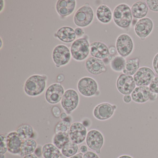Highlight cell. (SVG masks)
<instances>
[{
    "label": "cell",
    "instance_id": "obj_15",
    "mask_svg": "<svg viewBox=\"0 0 158 158\" xmlns=\"http://www.w3.org/2000/svg\"><path fill=\"white\" fill-rule=\"evenodd\" d=\"M86 127L82 123L75 122L71 124L69 134L70 140L77 144L83 143L87 135Z\"/></svg>",
    "mask_w": 158,
    "mask_h": 158
},
{
    "label": "cell",
    "instance_id": "obj_36",
    "mask_svg": "<svg viewBox=\"0 0 158 158\" xmlns=\"http://www.w3.org/2000/svg\"><path fill=\"white\" fill-rule=\"evenodd\" d=\"M152 68L155 73L158 75V52L154 56L152 60Z\"/></svg>",
    "mask_w": 158,
    "mask_h": 158
},
{
    "label": "cell",
    "instance_id": "obj_10",
    "mask_svg": "<svg viewBox=\"0 0 158 158\" xmlns=\"http://www.w3.org/2000/svg\"><path fill=\"white\" fill-rule=\"evenodd\" d=\"M87 146L98 154L104 144V139L102 134L98 130L92 129L88 132L85 139Z\"/></svg>",
    "mask_w": 158,
    "mask_h": 158
},
{
    "label": "cell",
    "instance_id": "obj_26",
    "mask_svg": "<svg viewBox=\"0 0 158 158\" xmlns=\"http://www.w3.org/2000/svg\"><path fill=\"white\" fill-rule=\"evenodd\" d=\"M139 68V58L130 59L126 61L123 73L124 74L133 76Z\"/></svg>",
    "mask_w": 158,
    "mask_h": 158
},
{
    "label": "cell",
    "instance_id": "obj_14",
    "mask_svg": "<svg viewBox=\"0 0 158 158\" xmlns=\"http://www.w3.org/2000/svg\"><path fill=\"white\" fill-rule=\"evenodd\" d=\"M117 109V106L108 102H102L96 106L93 114L94 117L100 121H105L110 118Z\"/></svg>",
    "mask_w": 158,
    "mask_h": 158
},
{
    "label": "cell",
    "instance_id": "obj_4",
    "mask_svg": "<svg viewBox=\"0 0 158 158\" xmlns=\"http://www.w3.org/2000/svg\"><path fill=\"white\" fill-rule=\"evenodd\" d=\"M94 10L88 2L79 8L75 13L73 17L74 24L77 27L84 28L89 26L94 19Z\"/></svg>",
    "mask_w": 158,
    "mask_h": 158
},
{
    "label": "cell",
    "instance_id": "obj_38",
    "mask_svg": "<svg viewBox=\"0 0 158 158\" xmlns=\"http://www.w3.org/2000/svg\"><path fill=\"white\" fill-rule=\"evenodd\" d=\"M74 30L77 37L78 38L83 37L85 35V31L83 28L79 27H76Z\"/></svg>",
    "mask_w": 158,
    "mask_h": 158
},
{
    "label": "cell",
    "instance_id": "obj_52",
    "mask_svg": "<svg viewBox=\"0 0 158 158\" xmlns=\"http://www.w3.org/2000/svg\"><path fill=\"white\" fill-rule=\"evenodd\" d=\"M0 158H5V155H4V154H1Z\"/></svg>",
    "mask_w": 158,
    "mask_h": 158
},
{
    "label": "cell",
    "instance_id": "obj_53",
    "mask_svg": "<svg viewBox=\"0 0 158 158\" xmlns=\"http://www.w3.org/2000/svg\"><path fill=\"white\" fill-rule=\"evenodd\" d=\"M60 158H67V157H65V156H64L62 154L61 155L60 157Z\"/></svg>",
    "mask_w": 158,
    "mask_h": 158
},
{
    "label": "cell",
    "instance_id": "obj_40",
    "mask_svg": "<svg viewBox=\"0 0 158 158\" xmlns=\"http://www.w3.org/2000/svg\"><path fill=\"white\" fill-rule=\"evenodd\" d=\"M109 50L110 55H112V56H114L117 52L116 48L114 46H111L109 48Z\"/></svg>",
    "mask_w": 158,
    "mask_h": 158
},
{
    "label": "cell",
    "instance_id": "obj_6",
    "mask_svg": "<svg viewBox=\"0 0 158 158\" xmlns=\"http://www.w3.org/2000/svg\"><path fill=\"white\" fill-rule=\"evenodd\" d=\"M52 57V61L57 68L68 64L72 58L70 49L63 44L57 45L53 48Z\"/></svg>",
    "mask_w": 158,
    "mask_h": 158
},
{
    "label": "cell",
    "instance_id": "obj_22",
    "mask_svg": "<svg viewBox=\"0 0 158 158\" xmlns=\"http://www.w3.org/2000/svg\"><path fill=\"white\" fill-rule=\"evenodd\" d=\"M97 20L103 24L110 23L113 19V13L111 9L104 4L99 5L96 12Z\"/></svg>",
    "mask_w": 158,
    "mask_h": 158
},
{
    "label": "cell",
    "instance_id": "obj_13",
    "mask_svg": "<svg viewBox=\"0 0 158 158\" xmlns=\"http://www.w3.org/2000/svg\"><path fill=\"white\" fill-rule=\"evenodd\" d=\"M116 85L119 92L123 95L131 94L136 86L133 77L124 74L118 77Z\"/></svg>",
    "mask_w": 158,
    "mask_h": 158
},
{
    "label": "cell",
    "instance_id": "obj_50",
    "mask_svg": "<svg viewBox=\"0 0 158 158\" xmlns=\"http://www.w3.org/2000/svg\"><path fill=\"white\" fill-rule=\"evenodd\" d=\"M118 158H133L131 156L127 155H123L122 156H120V157H118Z\"/></svg>",
    "mask_w": 158,
    "mask_h": 158
},
{
    "label": "cell",
    "instance_id": "obj_7",
    "mask_svg": "<svg viewBox=\"0 0 158 158\" xmlns=\"http://www.w3.org/2000/svg\"><path fill=\"white\" fill-rule=\"evenodd\" d=\"M115 48L120 56L127 58L130 56L134 51V41L128 34H121L116 39Z\"/></svg>",
    "mask_w": 158,
    "mask_h": 158
},
{
    "label": "cell",
    "instance_id": "obj_51",
    "mask_svg": "<svg viewBox=\"0 0 158 158\" xmlns=\"http://www.w3.org/2000/svg\"><path fill=\"white\" fill-rule=\"evenodd\" d=\"M3 40H2V37H1V47H0V49L2 50V47H3Z\"/></svg>",
    "mask_w": 158,
    "mask_h": 158
},
{
    "label": "cell",
    "instance_id": "obj_28",
    "mask_svg": "<svg viewBox=\"0 0 158 158\" xmlns=\"http://www.w3.org/2000/svg\"><path fill=\"white\" fill-rule=\"evenodd\" d=\"M16 131L23 141L32 139L34 135V128L32 126L27 124L21 125L17 128Z\"/></svg>",
    "mask_w": 158,
    "mask_h": 158
},
{
    "label": "cell",
    "instance_id": "obj_32",
    "mask_svg": "<svg viewBox=\"0 0 158 158\" xmlns=\"http://www.w3.org/2000/svg\"><path fill=\"white\" fill-rule=\"evenodd\" d=\"M7 135L1 134L0 135L1 142H0V153L4 154L8 150L7 143Z\"/></svg>",
    "mask_w": 158,
    "mask_h": 158
},
{
    "label": "cell",
    "instance_id": "obj_37",
    "mask_svg": "<svg viewBox=\"0 0 158 158\" xmlns=\"http://www.w3.org/2000/svg\"><path fill=\"white\" fill-rule=\"evenodd\" d=\"M83 158H100L97 153L92 151H88L83 155Z\"/></svg>",
    "mask_w": 158,
    "mask_h": 158
},
{
    "label": "cell",
    "instance_id": "obj_21",
    "mask_svg": "<svg viewBox=\"0 0 158 158\" xmlns=\"http://www.w3.org/2000/svg\"><path fill=\"white\" fill-rule=\"evenodd\" d=\"M150 93L149 87H136L131 94L132 100L136 103H145L149 100Z\"/></svg>",
    "mask_w": 158,
    "mask_h": 158
},
{
    "label": "cell",
    "instance_id": "obj_39",
    "mask_svg": "<svg viewBox=\"0 0 158 158\" xmlns=\"http://www.w3.org/2000/svg\"><path fill=\"white\" fill-rule=\"evenodd\" d=\"M34 153L39 158H41L43 156V155H42V146L41 145H38L37 147L36 148Z\"/></svg>",
    "mask_w": 158,
    "mask_h": 158
},
{
    "label": "cell",
    "instance_id": "obj_33",
    "mask_svg": "<svg viewBox=\"0 0 158 158\" xmlns=\"http://www.w3.org/2000/svg\"><path fill=\"white\" fill-rule=\"evenodd\" d=\"M146 2L149 10L155 12H158V0H147Z\"/></svg>",
    "mask_w": 158,
    "mask_h": 158
},
{
    "label": "cell",
    "instance_id": "obj_9",
    "mask_svg": "<svg viewBox=\"0 0 158 158\" xmlns=\"http://www.w3.org/2000/svg\"><path fill=\"white\" fill-rule=\"evenodd\" d=\"M154 23L151 19L145 17L139 19L134 27L135 34L141 40H144L153 31Z\"/></svg>",
    "mask_w": 158,
    "mask_h": 158
},
{
    "label": "cell",
    "instance_id": "obj_42",
    "mask_svg": "<svg viewBox=\"0 0 158 158\" xmlns=\"http://www.w3.org/2000/svg\"><path fill=\"white\" fill-rule=\"evenodd\" d=\"M158 98V95L157 93H153V92L151 91L150 94L149 100L151 101H155Z\"/></svg>",
    "mask_w": 158,
    "mask_h": 158
},
{
    "label": "cell",
    "instance_id": "obj_48",
    "mask_svg": "<svg viewBox=\"0 0 158 158\" xmlns=\"http://www.w3.org/2000/svg\"><path fill=\"white\" fill-rule=\"evenodd\" d=\"M67 113L65 112H62L60 116V118L61 120H64L67 117Z\"/></svg>",
    "mask_w": 158,
    "mask_h": 158
},
{
    "label": "cell",
    "instance_id": "obj_12",
    "mask_svg": "<svg viewBox=\"0 0 158 158\" xmlns=\"http://www.w3.org/2000/svg\"><path fill=\"white\" fill-rule=\"evenodd\" d=\"M155 77L153 70L146 66L139 68L133 76L137 86H148Z\"/></svg>",
    "mask_w": 158,
    "mask_h": 158
},
{
    "label": "cell",
    "instance_id": "obj_43",
    "mask_svg": "<svg viewBox=\"0 0 158 158\" xmlns=\"http://www.w3.org/2000/svg\"><path fill=\"white\" fill-rule=\"evenodd\" d=\"M56 80H57V82L58 83H62L64 82V76L62 74H60L58 75L57 76V78H56Z\"/></svg>",
    "mask_w": 158,
    "mask_h": 158
},
{
    "label": "cell",
    "instance_id": "obj_29",
    "mask_svg": "<svg viewBox=\"0 0 158 158\" xmlns=\"http://www.w3.org/2000/svg\"><path fill=\"white\" fill-rule=\"evenodd\" d=\"M125 58L120 56H114L112 60L110 62L111 69L116 73L123 72L126 63Z\"/></svg>",
    "mask_w": 158,
    "mask_h": 158
},
{
    "label": "cell",
    "instance_id": "obj_45",
    "mask_svg": "<svg viewBox=\"0 0 158 158\" xmlns=\"http://www.w3.org/2000/svg\"><path fill=\"white\" fill-rule=\"evenodd\" d=\"M5 7V1L1 0L0 1V13H2Z\"/></svg>",
    "mask_w": 158,
    "mask_h": 158
},
{
    "label": "cell",
    "instance_id": "obj_1",
    "mask_svg": "<svg viewBox=\"0 0 158 158\" xmlns=\"http://www.w3.org/2000/svg\"><path fill=\"white\" fill-rule=\"evenodd\" d=\"M48 79V76L46 75H32L25 82V93L30 97H37L41 95L47 87Z\"/></svg>",
    "mask_w": 158,
    "mask_h": 158
},
{
    "label": "cell",
    "instance_id": "obj_23",
    "mask_svg": "<svg viewBox=\"0 0 158 158\" xmlns=\"http://www.w3.org/2000/svg\"><path fill=\"white\" fill-rule=\"evenodd\" d=\"M131 10L133 17L139 20L146 17L149 10L147 3L144 1L135 2L132 5Z\"/></svg>",
    "mask_w": 158,
    "mask_h": 158
},
{
    "label": "cell",
    "instance_id": "obj_31",
    "mask_svg": "<svg viewBox=\"0 0 158 158\" xmlns=\"http://www.w3.org/2000/svg\"><path fill=\"white\" fill-rule=\"evenodd\" d=\"M71 123L65 121H61L58 122L54 128L55 133L59 132H67L68 133L71 127Z\"/></svg>",
    "mask_w": 158,
    "mask_h": 158
},
{
    "label": "cell",
    "instance_id": "obj_16",
    "mask_svg": "<svg viewBox=\"0 0 158 158\" xmlns=\"http://www.w3.org/2000/svg\"><path fill=\"white\" fill-rule=\"evenodd\" d=\"M77 7L76 0H58L55 5L57 14L64 19L72 15Z\"/></svg>",
    "mask_w": 158,
    "mask_h": 158
},
{
    "label": "cell",
    "instance_id": "obj_47",
    "mask_svg": "<svg viewBox=\"0 0 158 158\" xmlns=\"http://www.w3.org/2000/svg\"><path fill=\"white\" fill-rule=\"evenodd\" d=\"M83 155L84 154L82 153V152L80 153H77L72 157H70L69 158H83Z\"/></svg>",
    "mask_w": 158,
    "mask_h": 158
},
{
    "label": "cell",
    "instance_id": "obj_8",
    "mask_svg": "<svg viewBox=\"0 0 158 158\" xmlns=\"http://www.w3.org/2000/svg\"><path fill=\"white\" fill-rule=\"evenodd\" d=\"M79 100L77 92L75 89H69L64 92L60 102L61 105L68 114H70L77 109Z\"/></svg>",
    "mask_w": 158,
    "mask_h": 158
},
{
    "label": "cell",
    "instance_id": "obj_17",
    "mask_svg": "<svg viewBox=\"0 0 158 158\" xmlns=\"http://www.w3.org/2000/svg\"><path fill=\"white\" fill-rule=\"evenodd\" d=\"M103 60L94 57H89L85 62V67L88 72L93 75H98L107 71Z\"/></svg>",
    "mask_w": 158,
    "mask_h": 158
},
{
    "label": "cell",
    "instance_id": "obj_11",
    "mask_svg": "<svg viewBox=\"0 0 158 158\" xmlns=\"http://www.w3.org/2000/svg\"><path fill=\"white\" fill-rule=\"evenodd\" d=\"M65 90L61 84L54 83L49 86L45 91L46 101L51 104H56L61 101Z\"/></svg>",
    "mask_w": 158,
    "mask_h": 158
},
{
    "label": "cell",
    "instance_id": "obj_35",
    "mask_svg": "<svg viewBox=\"0 0 158 158\" xmlns=\"http://www.w3.org/2000/svg\"><path fill=\"white\" fill-rule=\"evenodd\" d=\"M52 113L54 117L59 118H60V116L61 114V111L58 106H54L52 108Z\"/></svg>",
    "mask_w": 158,
    "mask_h": 158
},
{
    "label": "cell",
    "instance_id": "obj_46",
    "mask_svg": "<svg viewBox=\"0 0 158 158\" xmlns=\"http://www.w3.org/2000/svg\"><path fill=\"white\" fill-rule=\"evenodd\" d=\"M80 151L82 153L85 154L88 152V148L85 145H82L80 147Z\"/></svg>",
    "mask_w": 158,
    "mask_h": 158
},
{
    "label": "cell",
    "instance_id": "obj_25",
    "mask_svg": "<svg viewBox=\"0 0 158 158\" xmlns=\"http://www.w3.org/2000/svg\"><path fill=\"white\" fill-rule=\"evenodd\" d=\"M36 141L33 139H29L24 140L21 148L20 156L24 157L26 155L34 153L37 147Z\"/></svg>",
    "mask_w": 158,
    "mask_h": 158
},
{
    "label": "cell",
    "instance_id": "obj_49",
    "mask_svg": "<svg viewBox=\"0 0 158 158\" xmlns=\"http://www.w3.org/2000/svg\"><path fill=\"white\" fill-rule=\"evenodd\" d=\"M23 158H39L38 157H37L34 153H32V154H29V155H26L24 156Z\"/></svg>",
    "mask_w": 158,
    "mask_h": 158
},
{
    "label": "cell",
    "instance_id": "obj_34",
    "mask_svg": "<svg viewBox=\"0 0 158 158\" xmlns=\"http://www.w3.org/2000/svg\"><path fill=\"white\" fill-rule=\"evenodd\" d=\"M150 90L158 94V77H155L149 85Z\"/></svg>",
    "mask_w": 158,
    "mask_h": 158
},
{
    "label": "cell",
    "instance_id": "obj_18",
    "mask_svg": "<svg viewBox=\"0 0 158 158\" xmlns=\"http://www.w3.org/2000/svg\"><path fill=\"white\" fill-rule=\"evenodd\" d=\"M23 141L16 131H11L8 133L7 135L8 152L14 155H20Z\"/></svg>",
    "mask_w": 158,
    "mask_h": 158
},
{
    "label": "cell",
    "instance_id": "obj_2",
    "mask_svg": "<svg viewBox=\"0 0 158 158\" xmlns=\"http://www.w3.org/2000/svg\"><path fill=\"white\" fill-rule=\"evenodd\" d=\"M113 19L115 25L119 28L122 29L129 28L133 19L130 6L124 3L116 6L113 12Z\"/></svg>",
    "mask_w": 158,
    "mask_h": 158
},
{
    "label": "cell",
    "instance_id": "obj_20",
    "mask_svg": "<svg viewBox=\"0 0 158 158\" xmlns=\"http://www.w3.org/2000/svg\"><path fill=\"white\" fill-rule=\"evenodd\" d=\"M54 37L65 43H73L77 39L74 29L69 26L62 27L54 34Z\"/></svg>",
    "mask_w": 158,
    "mask_h": 158
},
{
    "label": "cell",
    "instance_id": "obj_5",
    "mask_svg": "<svg viewBox=\"0 0 158 158\" xmlns=\"http://www.w3.org/2000/svg\"><path fill=\"white\" fill-rule=\"evenodd\" d=\"M77 88L82 96L88 98L98 95V93H99L98 82L89 77L80 78L77 82Z\"/></svg>",
    "mask_w": 158,
    "mask_h": 158
},
{
    "label": "cell",
    "instance_id": "obj_24",
    "mask_svg": "<svg viewBox=\"0 0 158 158\" xmlns=\"http://www.w3.org/2000/svg\"><path fill=\"white\" fill-rule=\"evenodd\" d=\"M61 152L53 143H46L42 147V155L44 158H60Z\"/></svg>",
    "mask_w": 158,
    "mask_h": 158
},
{
    "label": "cell",
    "instance_id": "obj_27",
    "mask_svg": "<svg viewBox=\"0 0 158 158\" xmlns=\"http://www.w3.org/2000/svg\"><path fill=\"white\" fill-rule=\"evenodd\" d=\"M70 140L69 132L55 133L52 139V143L59 149L61 150Z\"/></svg>",
    "mask_w": 158,
    "mask_h": 158
},
{
    "label": "cell",
    "instance_id": "obj_3",
    "mask_svg": "<svg viewBox=\"0 0 158 158\" xmlns=\"http://www.w3.org/2000/svg\"><path fill=\"white\" fill-rule=\"evenodd\" d=\"M90 46L89 38L87 35L76 40L72 43L70 49L72 58L78 62L86 60L90 55Z\"/></svg>",
    "mask_w": 158,
    "mask_h": 158
},
{
    "label": "cell",
    "instance_id": "obj_41",
    "mask_svg": "<svg viewBox=\"0 0 158 158\" xmlns=\"http://www.w3.org/2000/svg\"><path fill=\"white\" fill-rule=\"evenodd\" d=\"M132 100V97L130 95H124L123 97V100L124 102L126 103H130Z\"/></svg>",
    "mask_w": 158,
    "mask_h": 158
},
{
    "label": "cell",
    "instance_id": "obj_19",
    "mask_svg": "<svg viewBox=\"0 0 158 158\" xmlns=\"http://www.w3.org/2000/svg\"><path fill=\"white\" fill-rule=\"evenodd\" d=\"M90 55L91 57L103 60L110 56L109 48L101 41H95L90 44Z\"/></svg>",
    "mask_w": 158,
    "mask_h": 158
},
{
    "label": "cell",
    "instance_id": "obj_30",
    "mask_svg": "<svg viewBox=\"0 0 158 158\" xmlns=\"http://www.w3.org/2000/svg\"><path fill=\"white\" fill-rule=\"evenodd\" d=\"M78 150L77 144L71 140L61 149L62 154L67 158H70L77 153Z\"/></svg>",
    "mask_w": 158,
    "mask_h": 158
},
{
    "label": "cell",
    "instance_id": "obj_44",
    "mask_svg": "<svg viewBox=\"0 0 158 158\" xmlns=\"http://www.w3.org/2000/svg\"><path fill=\"white\" fill-rule=\"evenodd\" d=\"M82 123L84 125V126L85 127H87L90 126L91 122H90L89 119H87V120L85 119V120H83V121L82 122Z\"/></svg>",
    "mask_w": 158,
    "mask_h": 158
}]
</instances>
